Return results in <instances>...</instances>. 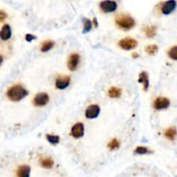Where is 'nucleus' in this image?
<instances>
[{"instance_id":"1","label":"nucleus","mask_w":177,"mask_h":177,"mask_svg":"<svg viewBox=\"0 0 177 177\" xmlns=\"http://www.w3.org/2000/svg\"><path fill=\"white\" fill-rule=\"evenodd\" d=\"M27 95V91L21 85H15L7 91L8 98L12 101H19Z\"/></svg>"},{"instance_id":"2","label":"nucleus","mask_w":177,"mask_h":177,"mask_svg":"<svg viewBox=\"0 0 177 177\" xmlns=\"http://www.w3.org/2000/svg\"><path fill=\"white\" fill-rule=\"evenodd\" d=\"M116 23L119 27L124 30H130L135 25V21L132 17L126 15L119 16L116 18Z\"/></svg>"},{"instance_id":"3","label":"nucleus","mask_w":177,"mask_h":177,"mask_svg":"<svg viewBox=\"0 0 177 177\" xmlns=\"http://www.w3.org/2000/svg\"><path fill=\"white\" fill-rule=\"evenodd\" d=\"M119 45L121 48H123L125 50H130V49L135 48L137 46V42L133 38L126 37V38L120 40Z\"/></svg>"},{"instance_id":"4","label":"nucleus","mask_w":177,"mask_h":177,"mask_svg":"<svg viewBox=\"0 0 177 177\" xmlns=\"http://www.w3.org/2000/svg\"><path fill=\"white\" fill-rule=\"evenodd\" d=\"M99 112H100V108H99V105L92 104V105H89L87 108L85 115L89 119H95L99 116Z\"/></svg>"},{"instance_id":"5","label":"nucleus","mask_w":177,"mask_h":177,"mask_svg":"<svg viewBox=\"0 0 177 177\" xmlns=\"http://www.w3.org/2000/svg\"><path fill=\"white\" fill-rule=\"evenodd\" d=\"M100 9L105 13L113 12L117 9V3L115 1H103L100 3Z\"/></svg>"},{"instance_id":"6","label":"nucleus","mask_w":177,"mask_h":177,"mask_svg":"<svg viewBox=\"0 0 177 177\" xmlns=\"http://www.w3.org/2000/svg\"><path fill=\"white\" fill-rule=\"evenodd\" d=\"M48 100H49V98L46 93H40L36 95L34 99V104L37 106H43L47 104Z\"/></svg>"},{"instance_id":"7","label":"nucleus","mask_w":177,"mask_h":177,"mask_svg":"<svg viewBox=\"0 0 177 177\" xmlns=\"http://www.w3.org/2000/svg\"><path fill=\"white\" fill-rule=\"evenodd\" d=\"M169 104H170V101L167 98L159 97L154 101V108L156 110L166 109L169 106Z\"/></svg>"},{"instance_id":"8","label":"nucleus","mask_w":177,"mask_h":177,"mask_svg":"<svg viewBox=\"0 0 177 177\" xmlns=\"http://www.w3.org/2000/svg\"><path fill=\"white\" fill-rule=\"evenodd\" d=\"M79 62H80V55L76 53H73L72 54L69 58H68V68L71 70V71H73L75 70L77 67H78Z\"/></svg>"},{"instance_id":"9","label":"nucleus","mask_w":177,"mask_h":177,"mask_svg":"<svg viewBox=\"0 0 177 177\" xmlns=\"http://www.w3.org/2000/svg\"><path fill=\"white\" fill-rule=\"evenodd\" d=\"M176 7V2L174 0H170V1H167L163 4V5L161 7V12L164 15H168L171 12L175 11Z\"/></svg>"},{"instance_id":"10","label":"nucleus","mask_w":177,"mask_h":177,"mask_svg":"<svg viewBox=\"0 0 177 177\" xmlns=\"http://www.w3.org/2000/svg\"><path fill=\"white\" fill-rule=\"evenodd\" d=\"M71 134L75 138H79V137L82 136L84 134L83 124L82 123H77L76 125H73L72 130H71Z\"/></svg>"},{"instance_id":"11","label":"nucleus","mask_w":177,"mask_h":177,"mask_svg":"<svg viewBox=\"0 0 177 177\" xmlns=\"http://www.w3.org/2000/svg\"><path fill=\"white\" fill-rule=\"evenodd\" d=\"M70 83V78L68 76H62L59 77L55 81V86L58 89H62L67 88L68 87V85Z\"/></svg>"},{"instance_id":"12","label":"nucleus","mask_w":177,"mask_h":177,"mask_svg":"<svg viewBox=\"0 0 177 177\" xmlns=\"http://www.w3.org/2000/svg\"><path fill=\"white\" fill-rule=\"evenodd\" d=\"M30 168L29 165H22L16 171V177H30Z\"/></svg>"},{"instance_id":"13","label":"nucleus","mask_w":177,"mask_h":177,"mask_svg":"<svg viewBox=\"0 0 177 177\" xmlns=\"http://www.w3.org/2000/svg\"><path fill=\"white\" fill-rule=\"evenodd\" d=\"M11 37V30L10 25L5 24V26L2 28L1 31H0V38L4 41L9 40Z\"/></svg>"},{"instance_id":"14","label":"nucleus","mask_w":177,"mask_h":177,"mask_svg":"<svg viewBox=\"0 0 177 177\" xmlns=\"http://www.w3.org/2000/svg\"><path fill=\"white\" fill-rule=\"evenodd\" d=\"M41 165L46 168H51L54 165V161L51 157H43L41 159Z\"/></svg>"},{"instance_id":"15","label":"nucleus","mask_w":177,"mask_h":177,"mask_svg":"<svg viewBox=\"0 0 177 177\" xmlns=\"http://www.w3.org/2000/svg\"><path fill=\"white\" fill-rule=\"evenodd\" d=\"M139 82L143 84L144 89H145V90L148 89L150 83H149V78H148V74H147V73L143 72V73H140V75H139Z\"/></svg>"},{"instance_id":"16","label":"nucleus","mask_w":177,"mask_h":177,"mask_svg":"<svg viewBox=\"0 0 177 177\" xmlns=\"http://www.w3.org/2000/svg\"><path fill=\"white\" fill-rule=\"evenodd\" d=\"M164 135L167 138H168L169 140H174L175 138V135H176V130L175 127H170L168 129H167Z\"/></svg>"},{"instance_id":"17","label":"nucleus","mask_w":177,"mask_h":177,"mask_svg":"<svg viewBox=\"0 0 177 177\" xmlns=\"http://www.w3.org/2000/svg\"><path fill=\"white\" fill-rule=\"evenodd\" d=\"M121 95V89L119 87H111L109 89V96L111 98H119Z\"/></svg>"},{"instance_id":"18","label":"nucleus","mask_w":177,"mask_h":177,"mask_svg":"<svg viewBox=\"0 0 177 177\" xmlns=\"http://www.w3.org/2000/svg\"><path fill=\"white\" fill-rule=\"evenodd\" d=\"M53 47H54V42L53 41H45L42 44L41 50H42V52H47L48 50H50Z\"/></svg>"},{"instance_id":"19","label":"nucleus","mask_w":177,"mask_h":177,"mask_svg":"<svg viewBox=\"0 0 177 177\" xmlns=\"http://www.w3.org/2000/svg\"><path fill=\"white\" fill-rule=\"evenodd\" d=\"M144 32L148 37H155L156 33V28L155 26H147L144 29Z\"/></svg>"},{"instance_id":"20","label":"nucleus","mask_w":177,"mask_h":177,"mask_svg":"<svg viewBox=\"0 0 177 177\" xmlns=\"http://www.w3.org/2000/svg\"><path fill=\"white\" fill-rule=\"evenodd\" d=\"M157 46L155 45V44H152V45H149L145 48V51L148 55H155L156 52H157Z\"/></svg>"},{"instance_id":"21","label":"nucleus","mask_w":177,"mask_h":177,"mask_svg":"<svg viewBox=\"0 0 177 177\" xmlns=\"http://www.w3.org/2000/svg\"><path fill=\"white\" fill-rule=\"evenodd\" d=\"M119 142L117 140V139H112V140L110 142L108 143V147L110 148L111 150H118L119 148Z\"/></svg>"},{"instance_id":"22","label":"nucleus","mask_w":177,"mask_h":177,"mask_svg":"<svg viewBox=\"0 0 177 177\" xmlns=\"http://www.w3.org/2000/svg\"><path fill=\"white\" fill-rule=\"evenodd\" d=\"M46 137H47L48 141L50 143H52V144H57L58 143H59V141H60V137H59L58 136L49 135V134H48V135L46 136Z\"/></svg>"},{"instance_id":"23","label":"nucleus","mask_w":177,"mask_h":177,"mask_svg":"<svg viewBox=\"0 0 177 177\" xmlns=\"http://www.w3.org/2000/svg\"><path fill=\"white\" fill-rule=\"evenodd\" d=\"M168 55H169V57L173 59V60H177V47L176 46H174V47H172L170 49H169V51H168Z\"/></svg>"},{"instance_id":"24","label":"nucleus","mask_w":177,"mask_h":177,"mask_svg":"<svg viewBox=\"0 0 177 177\" xmlns=\"http://www.w3.org/2000/svg\"><path fill=\"white\" fill-rule=\"evenodd\" d=\"M92 29V23L89 19H86L85 20V23H84V30L83 33H87V32H89Z\"/></svg>"},{"instance_id":"25","label":"nucleus","mask_w":177,"mask_h":177,"mask_svg":"<svg viewBox=\"0 0 177 177\" xmlns=\"http://www.w3.org/2000/svg\"><path fill=\"white\" fill-rule=\"evenodd\" d=\"M135 152L136 154H139V155H144L148 153V149L145 147H143V146H139L136 149Z\"/></svg>"},{"instance_id":"26","label":"nucleus","mask_w":177,"mask_h":177,"mask_svg":"<svg viewBox=\"0 0 177 177\" xmlns=\"http://www.w3.org/2000/svg\"><path fill=\"white\" fill-rule=\"evenodd\" d=\"M6 16H7V15H6V13L5 11H0V22L4 21L6 18Z\"/></svg>"},{"instance_id":"27","label":"nucleus","mask_w":177,"mask_h":177,"mask_svg":"<svg viewBox=\"0 0 177 177\" xmlns=\"http://www.w3.org/2000/svg\"><path fill=\"white\" fill-rule=\"evenodd\" d=\"M25 38H26V40L28 41V42H30V41H32L33 39H36V37H34V36H32V35L28 34Z\"/></svg>"},{"instance_id":"28","label":"nucleus","mask_w":177,"mask_h":177,"mask_svg":"<svg viewBox=\"0 0 177 177\" xmlns=\"http://www.w3.org/2000/svg\"><path fill=\"white\" fill-rule=\"evenodd\" d=\"M2 62H3V57H2V55H0V65Z\"/></svg>"}]
</instances>
